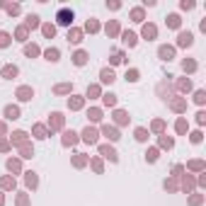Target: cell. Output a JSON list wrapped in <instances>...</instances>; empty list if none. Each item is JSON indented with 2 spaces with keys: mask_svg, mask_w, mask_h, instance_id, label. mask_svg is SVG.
<instances>
[{
  "mask_svg": "<svg viewBox=\"0 0 206 206\" xmlns=\"http://www.w3.org/2000/svg\"><path fill=\"white\" fill-rule=\"evenodd\" d=\"M104 102H107V104H114V102H116V97H114V95H107V97H104Z\"/></svg>",
  "mask_w": 206,
  "mask_h": 206,
  "instance_id": "obj_29",
  "label": "cell"
},
{
  "mask_svg": "<svg viewBox=\"0 0 206 206\" xmlns=\"http://www.w3.org/2000/svg\"><path fill=\"white\" fill-rule=\"evenodd\" d=\"M27 24H29V27H37V24H39V17H37V15H32V17L27 19Z\"/></svg>",
  "mask_w": 206,
  "mask_h": 206,
  "instance_id": "obj_19",
  "label": "cell"
},
{
  "mask_svg": "<svg viewBox=\"0 0 206 206\" xmlns=\"http://www.w3.org/2000/svg\"><path fill=\"white\" fill-rule=\"evenodd\" d=\"M8 170L17 172V170H19V162H17V160H8Z\"/></svg>",
  "mask_w": 206,
  "mask_h": 206,
  "instance_id": "obj_16",
  "label": "cell"
},
{
  "mask_svg": "<svg viewBox=\"0 0 206 206\" xmlns=\"http://www.w3.org/2000/svg\"><path fill=\"white\" fill-rule=\"evenodd\" d=\"M68 39L70 41H80V32H68Z\"/></svg>",
  "mask_w": 206,
  "mask_h": 206,
  "instance_id": "obj_20",
  "label": "cell"
},
{
  "mask_svg": "<svg viewBox=\"0 0 206 206\" xmlns=\"http://www.w3.org/2000/svg\"><path fill=\"white\" fill-rule=\"evenodd\" d=\"M83 138L87 141V143H95V141H97V131L87 126V129H85V131H83Z\"/></svg>",
  "mask_w": 206,
  "mask_h": 206,
  "instance_id": "obj_2",
  "label": "cell"
},
{
  "mask_svg": "<svg viewBox=\"0 0 206 206\" xmlns=\"http://www.w3.org/2000/svg\"><path fill=\"white\" fill-rule=\"evenodd\" d=\"M104 133H107V136H109V138H112V141H116V138H119V133L114 131V129H109V126L104 129Z\"/></svg>",
  "mask_w": 206,
  "mask_h": 206,
  "instance_id": "obj_15",
  "label": "cell"
},
{
  "mask_svg": "<svg viewBox=\"0 0 206 206\" xmlns=\"http://www.w3.org/2000/svg\"><path fill=\"white\" fill-rule=\"evenodd\" d=\"M126 78H129V80H138V73H136V70H131V73L126 75Z\"/></svg>",
  "mask_w": 206,
  "mask_h": 206,
  "instance_id": "obj_34",
  "label": "cell"
},
{
  "mask_svg": "<svg viewBox=\"0 0 206 206\" xmlns=\"http://www.w3.org/2000/svg\"><path fill=\"white\" fill-rule=\"evenodd\" d=\"M8 41H10V37L5 32H0V46H8Z\"/></svg>",
  "mask_w": 206,
  "mask_h": 206,
  "instance_id": "obj_17",
  "label": "cell"
},
{
  "mask_svg": "<svg viewBox=\"0 0 206 206\" xmlns=\"http://www.w3.org/2000/svg\"><path fill=\"white\" fill-rule=\"evenodd\" d=\"M32 95H34V92H32L29 87H19V90H17V97H19V100H24V102L32 100Z\"/></svg>",
  "mask_w": 206,
  "mask_h": 206,
  "instance_id": "obj_5",
  "label": "cell"
},
{
  "mask_svg": "<svg viewBox=\"0 0 206 206\" xmlns=\"http://www.w3.org/2000/svg\"><path fill=\"white\" fill-rule=\"evenodd\" d=\"M194 68H197V63H192V61L187 63V61H184V70H194Z\"/></svg>",
  "mask_w": 206,
  "mask_h": 206,
  "instance_id": "obj_30",
  "label": "cell"
},
{
  "mask_svg": "<svg viewBox=\"0 0 206 206\" xmlns=\"http://www.w3.org/2000/svg\"><path fill=\"white\" fill-rule=\"evenodd\" d=\"M27 184H29V187H34V184H37V177H34V172H29V175H27Z\"/></svg>",
  "mask_w": 206,
  "mask_h": 206,
  "instance_id": "obj_18",
  "label": "cell"
},
{
  "mask_svg": "<svg viewBox=\"0 0 206 206\" xmlns=\"http://www.w3.org/2000/svg\"><path fill=\"white\" fill-rule=\"evenodd\" d=\"M80 104H83V100H80V97H75L73 102H70V107H73V109H78V107H80Z\"/></svg>",
  "mask_w": 206,
  "mask_h": 206,
  "instance_id": "obj_25",
  "label": "cell"
},
{
  "mask_svg": "<svg viewBox=\"0 0 206 206\" xmlns=\"http://www.w3.org/2000/svg\"><path fill=\"white\" fill-rule=\"evenodd\" d=\"M143 37L153 39V37H155V27H146V29H143Z\"/></svg>",
  "mask_w": 206,
  "mask_h": 206,
  "instance_id": "obj_10",
  "label": "cell"
},
{
  "mask_svg": "<svg viewBox=\"0 0 206 206\" xmlns=\"http://www.w3.org/2000/svg\"><path fill=\"white\" fill-rule=\"evenodd\" d=\"M204 100H206V95L199 90V92H197V102H199V104H204Z\"/></svg>",
  "mask_w": 206,
  "mask_h": 206,
  "instance_id": "obj_27",
  "label": "cell"
},
{
  "mask_svg": "<svg viewBox=\"0 0 206 206\" xmlns=\"http://www.w3.org/2000/svg\"><path fill=\"white\" fill-rule=\"evenodd\" d=\"M85 58H87V56H85L83 51H78V54H75V63H78V66H83V63H85Z\"/></svg>",
  "mask_w": 206,
  "mask_h": 206,
  "instance_id": "obj_13",
  "label": "cell"
},
{
  "mask_svg": "<svg viewBox=\"0 0 206 206\" xmlns=\"http://www.w3.org/2000/svg\"><path fill=\"white\" fill-rule=\"evenodd\" d=\"M100 150H102V155H104V158H109L112 162H116V150H114V148H109V146H102Z\"/></svg>",
  "mask_w": 206,
  "mask_h": 206,
  "instance_id": "obj_1",
  "label": "cell"
},
{
  "mask_svg": "<svg viewBox=\"0 0 206 206\" xmlns=\"http://www.w3.org/2000/svg\"><path fill=\"white\" fill-rule=\"evenodd\" d=\"M124 39H126V44H129V46H133V44H136V37H133L131 32H129V34H126Z\"/></svg>",
  "mask_w": 206,
  "mask_h": 206,
  "instance_id": "obj_21",
  "label": "cell"
},
{
  "mask_svg": "<svg viewBox=\"0 0 206 206\" xmlns=\"http://www.w3.org/2000/svg\"><path fill=\"white\" fill-rule=\"evenodd\" d=\"M75 141H78V138H75V133H73V131H68V133H66V138H63V143H66V146H70V143H75Z\"/></svg>",
  "mask_w": 206,
  "mask_h": 206,
  "instance_id": "obj_9",
  "label": "cell"
},
{
  "mask_svg": "<svg viewBox=\"0 0 206 206\" xmlns=\"http://www.w3.org/2000/svg\"><path fill=\"white\" fill-rule=\"evenodd\" d=\"M3 75H5V78H15V75H17V68H15V66H8L5 70H3Z\"/></svg>",
  "mask_w": 206,
  "mask_h": 206,
  "instance_id": "obj_8",
  "label": "cell"
},
{
  "mask_svg": "<svg viewBox=\"0 0 206 206\" xmlns=\"http://www.w3.org/2000/svg\"><path fill=\"white\" fill-rule=\"evenodd\" d=\"M24 136H27V133H24V131H17V133H15V141H17V143H19V141H24Z\"/></svg>",
  "mask_w": 206,
  "mask_h": 206,
  "instance_id": "obj_28",
  "label": "cell"
},
{
  "mask_svg": "<svg viewBox=\"0 0 206 206\" xmlns=\"http://www.w3.org/2000/svg\"><path fill=\"white\" fill-rule=\"evenodd\" d=\"M34 133H37V138H46V136H44V126H37V129H34Z\"/></svg>",
  "mask_w": 206,
  "mask_h": 206,
  "instance_id": "obj_22",
  "label": "cell"
},
{
  "mask_svg": "<svg viewBox=\"0 0 206 206\" xmlns=\"http://www.w3.org/2000/svg\"><path fill=\"white\" fill-rule=\"evenodd\" d=\"M177 131L184 133V131H187V124H184V121H177Z\"/></svg>",
  "mask_w": 206,
  "mask_h": 206,
  "instance_id": "obj_26",
  "label": "cell"
},
{
  "mask_svg": "<svg viewBox=\"0 0 206 206\" xmlns=\"http://www.w3.org/2000/svg\"><path fill=\"white\" fill-rule=\"evenodd\" d=\"M172 56H175V49H170V46H162V49H160V58H165V61H170Z\"/></svg>",
  "mask_w": 206,
  "mask_h": 206,
  "instance_id": "obj_6",
  "label": "cell"
},
{
  "mask_svg": "<svg viewBox=\"0 0 206 206\" xmlns=\"http://www.w3.org/2000/svg\"><path fill=\"white\" fill-rule=\"evenodd\" d=\"M192 141H194V143H199V141H201V133L194 131V133H192Z\"/></svg>",
  "mask_w": 206,
  "mask_h": 206,
  "instance_id": "obj_31",
  "label": "cell"
},
{
  "mask_svg": "<svg viewBox=\"0 0 206 206\" xmlns=\"http://www.w3.org/2000/svg\"><path fill=\"white\" fill-rule=\"evenodd\" d=\"M136 138H138V141H146V138H148V131H146V129H136Z\"/></svg>",
  "mask_w": 206,
  "mask_h": 206,
  "instance_id": "obj_12",
  "label": "cell"
},
{
  "mask_svg": "<svg viewBox=\"0 0 206 206\" xmlns=\"http://www.w3.org/2000/svg\"><path fill=\"white\" fill-rule=\"evenodd\" d=\"M5 116H8V119H17L19 109H17V107H5Z\"/></svg>",
  "mask_w": 206,
  "mask_h": 206,
  "instance_id": "obj_7",
  "label": "cell"
},
{
  "mask_svg": "<svg viewBox=\"0 0 206 206\" xmlns=\"http://www.w3.org/2000/svg\"><path fill=\"white\" fill-rule=\"evenodd\" d=\"M146 155H148V160H150V162H153V160L158 158V150H148V153H146Z\"/></svg>",
  "mask_w": 206,
  "mask_h": 206,
  "instance_id": "obj_24",
  "label": "cell"
},
{
  "mask_svg": "<svg viewBox=\"0 0 206 206\" xmlns=\"http://www.w3.org/2000/svg\"><path fill=\"white\" fill-rule=\"evenodd\" d=\"M70 19H73V12H68V10H61V12H58V22H61V24H70Z\"/></svg>",
  "mask_w": 206,
  "mask_h": 206,
  "instance_id": "obj_3",
  "label": "cell"
},
{
  "mask_svg": "<svg viewBox=\"0 0 206 206\" xmlns=\"http://www.w3.org/2000/svg\"><path fill=\"white\" fill-rule=\"evenodd\" d=\"M192 41H194V37H192L189 32H182V34H179V44H182V46H192Z\"/></svg>",
  "mask_w": 206,
  "mask_h": 206,
  "instance_id": "obj_4",
  "label": "cell"
},
{
  "mask_svg": "<svg viewBox=\"0 0 206 206\" xmlns=\"http://www.w3.org/2000/svg\"><path fill=\"white\" fill-rule=\"evenodd\" d=\"M54 32H56V29L51 27V24H46V27H44V34H46V37H54Z\"/></svg>",
  "mask_w": 206,
  "mask_h": 206,
  "instance_id": "obj_23",
  "label": "cell"
},
{
  "mask_svg": "<svg viewBox=\"0 0 206 206\" xmlns=\"http://www.w3.org/2000/svg\"><path fill=\"white\" fill-rule=\"evenodd\" d=\"M102 80H104V83H112V80H114V73H112V70H102Z\"/></svg>",
  "mask_w": 206,
  "mask_h": 206,
  "instance_id": "obj_11",
  "label": "cell"
},
{
  "mask_svg": "<svg viewBox=\"0 0 206 206\" xmlns=\"http://www.w3.org/2000/svg\"><path fill=\"white\" fill-rule=\"evenodd\" d=\"M177 24H179V19L172 15V17H170V27H177Z\"/></svg>",
  "mask_w": 206,
  "mask_h": 206,
  "instance_id": "obj_32",
  "label": "cell"
},
{
  "mask_svg": "<svg viewBox=\"0 0 206 206\" xmlns=\"http://www.w3.org/2000/svg\"><path fill=\"white\" fill-rule=\"evenodd\" d=\"M46 58H49V61H58V51H56V49L46 51Z\"/></svg>",
  "mask_w": 206,
  "mask_h": 206,
  "instance_id": "obj_14",
  "label": "cell"
},
{
  "mask_svg": "<svg viewBox=\"0 0 206 206\" xmlns=\"http://www.w3.org/2000/svg\"><path fill=\"white\" fill-rule=\"evenodd\" d=\"M68 90H70L68 85H58V87H56V92H68Z\"/></svg>",
  "mask_w": 206,
  "mask_h": 206,
  "instance_id": "obj_33",
  "label": "cell"
}]
</instances>
